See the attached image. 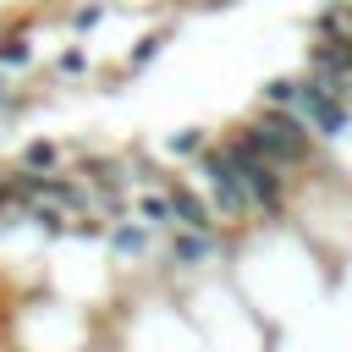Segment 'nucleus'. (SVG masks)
<instances>
[{"label": "nucleus", "mask_w": 352, "mask_h": 352, "mask_svg": "<svg viewBox=\"0 0 352 352\" xmlns=\"http://www.w3.org/2000/svg\"><path fill=\"white\" fill-rule=\"evenodd\" d=\"M220 148H226V160H231V170H236V182H242V192H248V204H253V220H264V226H286V204H292V176L242 132V126H231L226 138H220Z\"/></svg>", "instance_id": "1"}, {"label": "nucleus", "mask_w": 352, "mask_h": 352, "mask_svg": "<svg viewBox=\"0 0 352 352\" xmlns=\"http://www.w3.org/2000/svg\"><path fill=\"white\" fill-rule=\"evenodd\" d=\"M242 132L292 176V182H302V176H314L319 170V143H314V132L302 126V116L297 110H275V104H258L253 110V121H242Z\"/></svg>", "instance_id": "2"}, {"label": "nucleus", "mask_w": 352, "mask_h": 352, "mask_svg": "<svg viewBox=\"0 0 352 352\" xmlns=\"http://www.w3.org/2000/svg\"><path fill=\"white\" fill-rule=\"evenodd\" d=\"M187 165H192V182H204V198H209L214 220H236V226L253 220V204H248V192H242V182H236L220 138H209V148H198Z\"/></svg>", "instance_id": "3"}, {"label": "nucleus", "mask_w": 352, "mask_h": 352, "mask_svg": "<svg viewBox=\"0 0 352 352\" xmlns=\"http://www.w3.org/2000/svg\"><path fill=\"white\" fill-rule=\"evenodd\" d=\"M226 258V236H220V226H209V231H165V264L170 270H182V275H204V270H214Z\"/></svg>", "instance_id": "4"}, {"label": "nucleus", "mask_w": 352, "mask_h": 352, "mask_svg": "<svg viewBox=\"0 0 352 352\" xmlns=\"http://www.w3.org/2000/svg\"><path fill=\"white\" fill-rule=\"evenodd\" d=\"M165 198H170V214H176L182 231H209V226H220L214 209H209V198L198 192V182H170V176H165ZM176 226H170V231H176Z\"/></svg>", "instance_id": "5"}, {"label": "nucleus", "mask_w": 352, "mask_h": 352, "mask_svg": "<svg viewBox=\"0 0 352 352\" xmlns=\"http://www.w3.org/2000/svg\"><path fill=\"white\" fill-rule=\"evenodd\" d=\"M104 248H110L116 258H148V253H154V231H148L138 214H121V220L104 226Z\"/></svg>", "instance_id": "6"}, {"label": "nucleus", "mask_w": 352, "mask_h": 352, "mask_svg": "<svg viewBox=\"0 0 352 352\" xmlns=\"http://www.w3.org/2000/svg\"><path fill=\"white\" fill-rule=\"evenodd\" d=\"M170 33H176V22H160V28H143L138 38H132V50H126V60H121V72L126 77H138L148 60H160V50L170 44Z\"/></svg>", "instance_id": "7"}, {"label": "nucleus", "mask_w": 352, "mask_h": 352, "mask_svg": "<svg viewBox=\"0 0 352 352\" xmlns=\"http://www.w3.org/2000/svg\"><path fill=\"white\" fill-rule=\"evenodd\" d=\"M132 214L154 231V236H165L170 226H176V214H170V198H165V182H154V187H143L138 198H132Z\"/></svg>", "instance_id": "8"}, {"label": "nucleus", "mask_w": 352, "mask_h": 352, "mask_svg": "<svg viewBox=\"0 0 352 352\" xmlns=\"http://www.w3.org/2000/svg\"><path fill=\"white\" fill-rule=\"evenodd\" d=\"M28 66H33V33L0 28V72H28Z\"/></svg>", "instance_id": "9"}, {"label": "nucleus", "mask_w": 352, "mask_h": 352, "mask_svg": "<svg viewBox=\"0 0 352 352\" xmlns=\"http://www.w3.org/2000/svg\"><path fill=\"white\" fill-rule=\"evenodd\" d=\"M110 16V0H82V6H66V33H94L99 22Z\"/></svg>", "instance_id": "10"}, {"label": "nucleus", "mask_w": 352, "mask_h": 352, "mask_svg": "<svg viewBox=\"0 0 352 352\" xmlns=\"http://www.w3.org/2000/svg\"><path fill=\"white\" fill-rule=\"evenodd\" d=\"M22 170H60L66 165V154H60V143H50V138H33L28 148H22V160H16Z\"/></svg>", "instance_id": "11"}, {"label": "nucleus", "mask_w": 352, "mask_h": 352, "mask_svg": "<svg viewBox=\"0 0 352 352\" xmlns=\"http://www.w3.org/2000/svg\"><path fill=\"white\" fill-rule=\"evenodd\" d=\"M258 104H275V110H292V104H297V72H292V77H270V82L258 88Z\"/></svg>", "instance_id": "12"}, {"label": "nucleus", "mask_w": 352, "mask_h": 352, "mask_svg": "<svg viewBox=\"0 0 352 352\" xmlns=\"http://www.w3.org/2000/svg\"><path fill=\"white\" fill-rule=\"evenodd\" d=\"M88 72H94V60H88L82 44H66V50L55 55V77H88Z\"/></svg>", "instance_id": "13"}, {"label": "nucleus", "mask_w": 352, "mask_h": 352, "mask_svg": "<svg viewBox=\"0 0 352 352\" xmlns=\"http://www.w3.org/2000/svg\"><path fill=\"white\" fill-rule=\"evenodd\" d=\"M165 148H170L176 160H192L198 148H209V126H182V132H176V138L165 143Z\"/></svg>", "instance_id": "14"}, {"label": "nucleus", "mask_w": 352, "mask_h": 352, "mask_svg": "<svg viewBox=\"0 0 352 352\" xmlns=\"http://www.w3.org/2000/svg\"><path fill=\"white\" fill-rule=\"evenodd\" d=\"M28 110V99L11 88V72H0V116H22Z\"/></svg>", "instance_id": "15"}, {"label": "nucleus", "mask_w": 352, "mask_h": 352, "mask_svg": "<svg viewBox=\"0 0 352 352\" xmlns=\"http://www.w3.org/2000/svg\"><path fill=\"white\" fill-rule=\"evenodd\" d=\"M0 182H6V170H0Z\"/></svg>", "instance_id": "16"}]
</instances>
